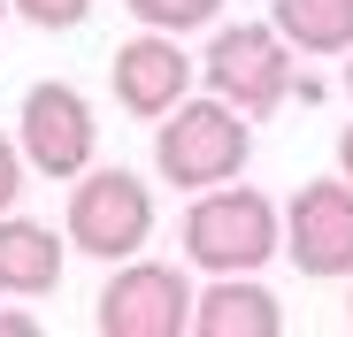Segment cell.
Listing matches in <instances>:
<instances>
[{
	"label": "cell",
	"mask_w": 353,
	"mask_h": 337,
	"mask_svg": "<svg viewBox=\"0 0 353 337\" xmlns=\"http://www.w3.org/2000/svg\"><path fill=\"white\" fill-rule=\"evenodd\" d=\"M62 230L92 261H131L154 238V199L131 168H85V177H70V222Z\"/></svg>",
	"instance_id": "3957f363"
},
{
	"label": "cell",
	"mask_w": 353,
	"mask_h": 337,
	"mask_svg": "<svg viewBox=\"0 0 353 337\" xmlns=\"http://www.w3.org/2000/svg\"><path fill=\"white\" fill-rule=\"evenodd\" d=\"M200 69H208V92H223L246 116H269L292 85V39L276 23H223L200 54Z\"/></svg>",
	"instance_id": "277c9868"
},
{
	"label": "cell",
	"mask_w": 353,
	"mask_h": 337,
	"mask_svg": "<svg viewBox=\"0 0 353 337\" xmlns=\"http://www.w3.org/2000/svg\"><path fill=\"white\" fill-rule=\"evenodd\" d=\"M269 23L300 54H353V0H269Z\"/></svg>",
	"instance_id": "8fae6325"
},
{
	"label": "cell",
	"mask_w": 353,
	"mask_h": 337,
	"mask_svg": "<svg viewBox=\"0 0 353 337\" xmlns=\"http://www.w3.org/2000/svg\"><path fill=\"white\" fill-rule=\"evenodd\" d=\"M192 329L200 337H276L284 314L254 276H215V292H200V307H192Z\"/></svg>",
	"instance_id": "30bf717a"
},
{
	"label": "cell",
	"mask_w": 353,
	"mask_h": 337,
	"mask_svg": "<svg viewBox=\"0 0 353 337\" xmlns=\"http://www.w3.org/2000/svg\"><path fill=\"white\" fill-rule=\"evenodd\" d=\"M254 153V131H246V107H230L223 92L208 100H176L161 131H154V168L176 184V192H215L246 168Z\"/></svg>",
	"instance_id": "6da1fadb"
},
{
	"label": "cell",
	"mask_w": 353,
	"mask_h": 337,
	"mask_svg": "<svg viewBox=\"0 0 353 337\" xmlns=\"http://www.w3.org/2000/svg\"><path fill=\"white\" fill-rule=\"evenodd\" d=\"M62 238L46 230V222H16L0 215V292L8 299H46L54 284H62Z\"/></svg>",
	"instance_id": "9c48e42d"
},
{
	"label": "cell",
	"mask_w": 353,
	"mask_h": 337,
	"mask_svg": "<svg viewBox=\"0 0 353 337\" xmlns=\"http://www.w3.org/2000/svg\"><path fill=\"white\" fill-rule=\"evenodd\" d=\"M16 16L39 23V31H70V23L92 16V0H16Z\"/></svg>",
	"instance_id": "4fadbf2b"
},
{
	"label": "cell",
	"mask_w": 353,
	"mask_h": 337,
	"mask_svg": "<svg viewBox=\"0 0 353 337\" xmlns=\"http://www.w3.org/2000/svg\"><path fill=\"white\" fill-rule=\"evenodd\" d=\"M345 92H353V62H345Z\"/></svg>",
	"instance_id": "ac0fdd59"
},
{
	"label": "cell",
	"mask_w": 353,
	"mask_h": 337,
	"mask_svg": "<svg viewBox=\"0 0 353 337\" xmlns=\"http://www.w3.org/2000/svg\"><path fill=\"white\" fill-rule=\"evenodd\" d=\"M0 337H39V322H31V314H16V307H0Z\"/></svg>",
	"instance_id": "9a60e30c"
},
{
	"label": "cell",
	"mask_w": 353,
	"mask_h": 337,
	"mask_svg": "<svg viewBox=\"0 0 353 337\" xmlns=\"http://www.w3.org/2000/svg\"><path fill=\"white\" fill-rule=\"evenodd\" d=\"M284 253L300 276H353V177H307L284 207Z\"/></svg>",
	"instance_id": "8992f818"
},
{
	"label": "cell",
	"mask_w": 353,
	"mask_h": 337,
	"mask_svg": "<svg viewBox=\"0 0 353 337\" xmlns=\"http://www.w3.org/2000/svg\"><path fill=\"white\" fill-rule=\"evenodd\" d=\"M108 85H115V107H123V116L161 123L169 107L192 92V54L176 46V31H154V23H146L139 39H123V46H115Z\"/></svg>",
	"instance_id": "ba28073f"
},
{
	"label": "cell",
	"mask_w": 353,
	"mask_h": 337,
	"mask_svg": "<svg viewBox=\"0 0 353 337\" xmlns=\"http://www.w3.org/2000/svg\"><path fill=\"white\" fill-rule=\"evenodd\" d=\"M123 8L139 23H154V31H200V23H215L223 0H123Z\"/></svg>",
	"instance_id": "7c38bea8"
},
{
	"label": "cell",
	"mask_w": 353,
	"mask_h": 337,
	"mask_svg": "<svg viewBox=\"0 0 353 337\" xmlns=\"http://www.w3.org/2000/svg\"><path fill=\"white\" fill-rule=\"evenodd\" d=\"M185 253H192L208 276H254L269 253H284V215H276L261 192H246L239 177H230V184H215V192L192 199V215H185Z\"/></svg>",
	"instance_id": "7a4b0ae2"
},
{
	"label": "cell",
	"mask_w": 353,
	"mask_h": 337,
	"mask_svg": "<svg viewBox=\"0 0 353 337\" xmlns=\"http://www.w3.org/2000/svg\"><path fill=\"white\" fill-rule=\"evenodd\" d=\"M192 284L161 261H123L100 292V337H185L192 329Z\"/></svg>",
	"instance_id": "5b68a950"
},
{
	"label": "cell",
	"mask_w": 353,
	"mask_h": 337,
	"mask_svg": "<svg viewBox=\"0 0 353 337\" xmlns=\"http://www.w3.org/2000/svg\"><path fill=\"white\" fill-rule=\"evenodd\" d=\"M8 8H16V0H0V23H8Z\"/></svg>",
	"instance_id": "e0dca14e"
},
{
	"label": "cell",
	"mask_w": 353,
	"mask_h": 337,
	"mask_svg": "<svg viewBox=\"0 0 353 337\" xmlns=\"http://www.w3.org/2000/svg\"><path fill=\"white\" fill-rule=\"evenodd\" d=\"M345 322H353V299H345Z\"/></svg>",
	"instance_id": "d6986e66"
},
{
	"label": "cell",
	"mask_w": 353,
	"mask_h": 337,
	"mask_svg": "<svg viewBox=\"0 0 353 337\" xmlns=\"http://www.w3.org/2000/svg\"><path fill=\"white\" fill-rule=\"evenodd\" d=\"M338 168H345V177H353V123L338 131Z\"/></svg>",
	"instance_id": "2e32d148"
},
{
	"label": "cell",
	"mask_w": 353,
	"mask_h": 337,
	"mask_svg": "<svg viewBox=\"0 0 353 337\" xmlns=\"http://www.w3.org/2000/svg\"><path fill=\"white\" fill-rule=\"evenodd\" d=\"M23 168H31V161H23V138H0V215L16 207V192H23Z\"/></svg>",
	"instance_id": "5bb4252c"
},
{
	"label": "cell",
	"mask_w": 353,
	"mask_h": 337,
	"mask_svg": "<svg viewBox=\"0 0 353 337\" xmlns=\"http://www.w3.org/2000/svg\"><path fill=\"white\" fill-rule=\"evenodd\" d=\"M16 138H23V161L39 168V177H85L92 168V107L77 85L46 77L23 92V116H16Z\"/></svg>",
	"instance_id": "52a82bcc"
}]
</instances>
